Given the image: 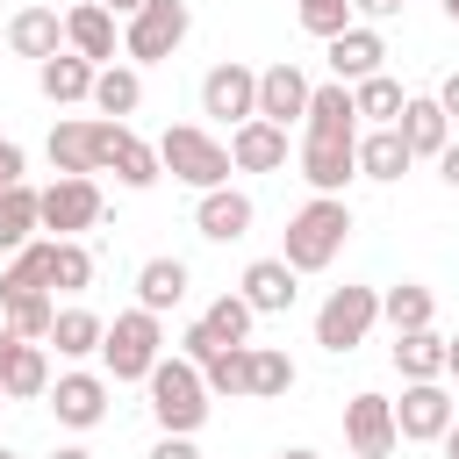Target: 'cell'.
Segmentation results:
<instances>
[{
	"mask_svg": "<svg viewBox=\"0 0 459 459\" xmlns=\"http://www.w3.org/2000/svg\"><path fill=\"white\" fill-rule=\"evenodd\" d=\"M301 179L316 194H344V179L359 172V108H351V86L330 79V86H308V115H301Z\"/></svg>",
	"mask_w": 459,
	"mask_h": 459,
	"instance_id": "6da1fadb",
	"label": "cell"
},
{
	"mask_svg": "<svg viewBox=\"0 0 459 459\" xmlns=\"http://www.w3.org/2000/svg\"><path fill=\"white\" fill-rule=\"evenodd\" d=\"M344 237H351V208H344V194H316L294 222H287V265L294 273H323L337 251H344Z\"/></svg>",
	"mask_w": 459,
	"mask_h": 459,
	"instance_id": "7a4b0ae2",
	"label": "cell"
},
{
	"mask_svg": "<svg viewBox=\"0 0 459 459\" xmlns=\"http://www.w3.org/2000/svg\"><path fill=\"white\" fill-rule=\"evenodd\" d=\"M143 387H151V416H158V430L194 437V430L208 423V387H201V366H194V359H158V366L143 373Z\"/></svg>",
	"mask_w": 459,
	"mask_h": 459,
	"instance_id": "3957f363",
	"label": "cell"
},
{
	"mask_svg": "<svg viewBox=\"0 0 459 459\" xmlns=\"http://www.w3.org/2000/svg\"><path fill=\"white\" fill-rule=\"evenodd\" d=\"M158 172H172V179H186V186H230V143H215L208 129H194V122H179V129H165L158 136Z\"/></svg>",
	"mask_w": 459,
	"mask_h": 459,
	"instance_id": "277c9868",
	"label": "cell"
},
{
	"mask_svg": "<svg viewBox=\"0 0 459 459\" xmlns=\"http://www.w3.org/2000/svg\"><path fill=\"white\" fill-rule=\"evenodd\" d=\"M100 359H108V373H115V380H143V373L165 359V323H158L151 308L115 316V323L100 330Z\"/></svg>",
	"mask_w": 459,
	"mask_h": 459,
	"instance_id": "5b68a950",
	"label": "cell"
},
{
	"mask_svg": "<svg viewBox=\"0 0 459 459\" xmlns=\"http://www.w3.org/2000/svg\"><path fill=\"white\" fill-rule=\"evenodd\" d=\"M373 323H380V294H373V287H330V301L316 308V344L344 359V351L366 344Z\"/></svg>",
	"mask_w": 459,
	"mask_h": 459,
	"instance_id": "8992f818",
	"label": "cell"
},
{
	"mask_svg": "<svg viewBox=\"0 0 459 459\" xmlns=\"http://www.w3.org/2000/svg\"><path fill=\"white\" fill-rule=\"evenodd\" d=\"M100 222V186L93 172H57L43 194H36V230H57V237H79Z\"/></svg>",
	"mask_w": 459,
	"mask_h": 459,
	"instance_id": "52a82bcc",
	"label": "cell"
},
{
	"mask_svg": "<svg viewBox=\"0 0 459 459\" xmlns=\"http://www.w3.org/2000/svg\"><path fill=\"white\" fill-rule=\"evenodd\" d=\"M186 29H194L186 0H143V7L129 14V29H122V50H129L136 65H158V57H172V50L186 43Z\"/></svg>",
	"mask_w": 459,
	"mask_h": 459,
	"instance_id": "ba28073f",
	"label": "cell"
},
{
	"mask_svg": "<svg viewBox=\"0 0 459 459\" xmlns=\"http://www.w3.org/2000/svg\"><path fill=\"white\" fill-rule=\"evenodd\" d=\"M445 423H452V394H445V380H409L402 402H394V437L430 445V437H445Z\"/></svg>",
	"mask_w": 459,
	"mask_h": 459,
	"instance_id": "9c48e42d",
	"label": "cell"
},
{
	"mask_svg": "<svg viewBox=\"0 0 459 459\" xmlns=\"http://www.w3.org/2000/svg\"><path fill=\"white\" fill-rule=\"evenodd\" d=\"M201 115H215V122H251L258 115V72L251 65H215L208 79H201Z\"/></svg>",
	"mask_w": 459,
	"mask_h": 459,
	"instance_id": "30bf717a",
	"label": "cell"
},
{
	"mask_svg": "<svg viewBox=\"0 0 459 459\" xmlns=\"http://www.w3.org/2000/svg\"><path fill=\"white\" fill-rule=\"evenodd\" d=\"M0 394H7V402H36V394H50V359H43V344L14 337L7 323H0Z\"/></svg>",
	"mask_w": 459,
	"mask_h": 459,
	"instance_id": "8fae6325",
	"label": "cell"
},
{
	"mask_svg": "<svg viewBox=\"0 0 459 459\" xmlns=\"http://www.w3.org/2000/svg\"><path fill=\"white\" fill-rule=\"evenodd\" d=\"M344 437L359 459H387L394 452V402L387 394H351L344 402Z\"/></svg>",
	"mask_w": 459,
	"mask_h": 459,
	"instance_id": "7c38bea8",
	"label": "cell"
},
{
	"mask_svg": "<svg viewBox=\"0 0 459 459\" xmlns=\"http://www.w3.org/2000/svg\"><path fill=\"white\" fill-rule=\"evenodd\" d=\"M108 136H115L108 115H100V122H57V129H50V165H57V172H100Z\"/></svg>",
	"mask_w": 459,
	"mask_h": 459,
	"instance_id": "4fadbf2b",
	"label": "cell"
},
{
	"mask_svg": "<svg viewBox=\"0 0 459 459\" xmlns=\"http://www.w3.org/2000/svg\"><path fill=\"white\" fill-rule=\"evenodd\" d=\"M230 165H237V172H280V165H287V129L265 122V115L237 122V136H230Z\"/></svg>",
	"mask_w": 459,
	"mask_h": 459,
	"instance_id": "5bb4252c",
	"label": "cell"
},
{
	"mask_svg": "<svg viewBox=\"0 0 459 459\" xmlns=\"http://www.w3.org/2000/svg\"><path fill=\"white\" fill-rule=\"evenodd\" d=\"M251 194H237V186H208L201 194V208H194V230L208 237V244H237L244 230H251Z\"/></svg>",
	"mask_w": 459,
	"mask_h": 459,
	"instance_id": "9a60e30c",
	"label": "cell"
},
{
	"mask_svg": "<svg viewBox=\"0 0 459 459\" xmlns=\"http://www.w3.org/2000/svg\"><path fill=\"white\" fill-rule=\"evenodd\" d=\"M50 409H57L65 430H93V423L108 416V380H100V373H65V380L50 387Z\"/></svg>",
	"mask_w": 459,
	"mask_h": 459,
	"instance_id": "2e32d148",
	"label": "cell"
},
{
	"mask_svg": "<svg viewBox=\"0 0 459 459\" xmlns=\"http://www.w3.org/2000/svg\"><path fill=\"white\" fill-rule=\"evenodd\" d=\"M380 65H387V43H380V29H359V22H351V29H337V36H330V72H337L344 86L373 79Z\"/></svg>",
	"mask_w": 459,
	"mask_h": 459,
	"instance_id": "e0dca14e",
	"label": "cell"
},
{
	"mask_svg": "<svg viewBox=\"0 0 459 459\" xmlns=\"http://www.w3.org/2000/svg\"><path fill=\"white\" fill-rule=\"evenodd\" d=\"M100 172H115L122 186H158V143H143L129 122H115V136H108V158H100Z\"/></svg>",
	"mask_w": 459,
	"mask_h": 459,
	"instance_id": "ac0fdd59",
	"label": "cell"
},
{
	"mask_svg": "<svg viewBox=\"0 0 459 459\" xmlns=\"http://www.w3.org/2000/svg\"><path fill=\"white\" fill-rule=\"evenodd\" d=\"M237 294L251 301V316H280V308H294L301 287H294V265H287V258H251Z\"/></svg>",
	"mask_w": 459,
	"mask_h": 459,
	"instance_id": "d6986e66",
	"label": "cell"
},
{
	"mask_svg": "<svg viewBox=\"0 0 459 459\" xmlns=\"http://www.w3.org/2000/svg\"><path fill=\"white\" fill-rule=\"evenodd\" d=\"M258 115L280 122V129L301 122V115H308V79H301L294 65H265V72H258Z\"/></svg>",
	"mask_w": 459,
	"mask_h": 459,
	"instance_id": "ffe728a7",
	"label": "cell"
},
{
	"mask_svg": "<svg viewBox=\"0 0 459 459\" xmlns=\"http://www.w3.org/2000/svg\"><path fill=\"white\" fill-rule=\"evenodd\" d=\"M394 129H402L409 158H437V151L452 143V122H445V108H437V93H430V100H402Z\"/></svg>",
	"mask_w": 459,
	"mask_h": 459,
	"instance_id": "44dd1931",
	"label": "cell"
},
{
	"mask_svg": "<svg viewBox=\"0 0 459 459\" xmlns=\"http://www.w3.org/2000/svg\"><path fill=\"white\" fill-rule=\"evenodd\" d=\"M65 43H72L86 65H108V57H115V14H108L100 0L72 7V14H65Z\"/></svg>",
	"mask_w": 459,
	"mask_h": 459,
	"instance_id": "7402d4cb",
	"label": "cell"
},
{
	"mask_svg": "<svg viewBox=\"0 0 459 459\" xmlns=\"http://www.w3.org/2000/svg\"><path fill=\"white\" fill-rule=\"evenodd\" d=\"M179 301H186V265H179V258H143V265H136V308L165 316V308H179Z\"/></svg>",
	"mask_w": 459,
	"mask_h": 459,
	"instance_id": "603a6c76",
	"label": "cell"
},
{
	"mask_svg": "<svg viewBox=\"0 0 459 459\" xmlns=\"http://www.w3.org/2000/svg\"><path fill=\"white\" fill-rule=\"evenodd\" d=\"M7 43L22 50V57H57V43H65V22H57V7H22L14 22H7Z\"/></svg>",
	"mask_w": 459,
	"mask_h": 459,
	"instance_id": "cb8c5ba5",
	"label": "cell"
},
{
	"mask_svg": "<svg viewBox=\"0 0 459 459\" xmlns=\"http://www.w3.org/2000/svg\"><path fill=\"white\" fill-rule=\"evenodd\" d=\"M108 122H122V115H136L143 108V79L129 72V65H93V93H86Z\"/></svg>",
	"mask_w": 459,
	"mask_h": 459,
	"instance_id": "d4e9b609",
	"label": "cell"
},
{
	"mask_svg": "<svg viewBox=\"0 0 459 459\" xmlns=\"http://www.w3.org/2000/svg\"><path fill=\"white\" fill-rule=\"evenodd\" d=\"M394 366L402 380H445V337L423 323V330H394Z\"/></svg>",
	"mask_w": 459,
	"mask_h": 459,
	"instance_id": "484cf974",
	"label": "cell"
},
{
	"mask_svg": "<svg viewBox=\"0 0 459 459\" xmlns=\"http://www.w3.org/2000/svg\"><path fill=\"white\" fill-rule=\"evenodd\" d=\"M36 79H43V93H50L57 108H72V100H86V93H93V65H86L79 50L43 57V65H36Z\"/></svg>",
	"mask_w": 459,
	"mask_h": 459,
	"instance_id": "4316f807",
	"label": "cell"
},
{
	"mask_svg": "<svg viewBox=\"0 0 459 459\" xmlns=\"http://www.w3.org/2000/svg\"><path fill=\"white\" fill-rule=\"evenodd\" d=\"M409 165H416V158H409V143H402V129H394V122L359 136V172H366V179H402Z\"/></svg>",
	"mask_w": 459,
	"mask_h": 459,
	"instance_id": "83f0119b",
	"label": "cell"
},
{
	"mask_svg": "<svg viewBox=\"0 0 459 459\" xmlns=\"http://www.w3.org/2000/svg\"><path fill=\"white\" fill-rule=\"evenodd\" d=\"M100 330H108V323H100L93 308H57L43 344H57V359H86V351H100Z\"/></svg>",
	"mask_w": 459,
	"mask_h": 459,
	"instance_id": "f1b7e54d",
	"label": "cell"
},
{
	"mask_svg": "<svg viewBox=\"0 0 459 459\" xmlns=\"http://www.w3.org/2000/svg\"><path fill=\"white\" fill-rule=\"evenodd\" d=\"M29 237H36V186L14 179V186H0V251L14 258Z\"/></svg>",
	"mask_w": 459,
	"mask_h": 459,
	"instance_id": "f546056e",
	"label": "cell"
},
{
	"mask_svg": "<svg viewBox=\"0 0 459 459\" xmlns=\"http://www.w3.org/2000/svg\"><path fill=\"white\" fill-rule=\"evenodd\" d=\"M7 294H50V237H43V244L29 237V244L14 251V265L0 273V301H7Z\"/></svg>",
	"mask_w": 459,
	"mask_h": 459,
	"instance_id": "4dcf8cb0",
	"label": "cell"
},
{
	"mask_svg": "<svg viewBox=\"0 0 459 459\" xmlns=\"http://www.w3.org/2000/svg\"><path fill=\"white\" fill-rule=\"evenodd\" d=\"M50 287L57 294H86L93 287V251L79 237H50Z\"/></svg>",
	"mask_w": 459,
	"mask_h": 459,
	"instance_id": "1f68e13d",
	"label": "cell"
},
{
	"mask_svg": "<svg viewBox=\"0 0 459 459\" xmlns=\"http://www.w3.org/2000/svg\"><path fill=\"white\" fill-rule=\"evenodd\" d=\"M287 387H294V359H287V351H273V344H251L244 394H251V402H273V394H287Z\"/></svg>",
	"mask_w": 459,
	"mask_h": 459,
	"instance_id": "d6a6232c",
	"label": "cell"
},
{
	"mask_svg": "<svg viewBox=\"0 0 459 459\" xmlns=\"http://www.w3.org/2000/svg\"><path fill=\"white\" fill-rule=\"evenodd\" d=\"M402 100H409V93H402L387 72H373V79H359V86H351V108H359V122H373V129H387V122L402 115Z\"/></svg>",
	"mask_w": 459,
	"mask_h": 459,
	"instance_id": "836d02e7",
	"label": "cell"
},
{
	"mask_svg": "<svg viewBox=\"0 0 459 459\" xmlns=\"http://www.w3.org/2000/svg\"><path fill=\"white\" fill-rule=\"evenodd\" d=\"M50 316H57V301H50V294H7V301H0V323H7L14 337H29V344H43V337H50Z\"/></svg>",
	"mask_w": 459,
	"mask_h": 459,
	"instance_id": "e575fe53",
	"label": "cell"
},
{
	"mask_svg": "<svg viewBox=\"0 0 459 459\" xmlns=\"http://www.w3.org/2000/svg\"><path fill=\"white\" fill-rule=\"evenodd\" d=\"M244 373H251V344H222L201 359V387L208 394H244Z\"/></svg>",
	"mask_w": 459,
	"mask_h": 459,
	"instance_id": "d590c367",
	"label": "cell"
},
{
	"mask_svg": "<svg viewBox=\"0 0 459 459\" xmlns=\"http://www.w3.org/2000/svg\"><path fill=\"white\" fill-rule=\"evenodd\" d=\"M430 308H437V301H430V287H416V280H402V287H387V294H380V316H387L394 330H423V323H430Z\"/></svg>",
	"mask_w": 459,
	"mask_h": 459,
	"instance_id": "8d00e7d4",
	"label": "cell"
},
{
	"mask_svg": "<svg viewBox=\"0 0 459 459\" xmlns=\"http://www.w3.org/2000/svg\"><path fill=\"white\" fill-rule=\"evenodd\" d=\"M201 323H208L222 344H244V337H251V301H244V294H215Z\"/></svg>",
	"mask_w": 459,
	"mask_h": 459,
	"instance_id": "74e56055",
	"label": "cell"
},
{
	"mask_svg": "<svg viewBox=\"0 0 459 459\" xmlns=\"http://www.w3.org/2000/svg\"><path fill=\"white\" fill-rule=\"evenodd\" d=\"M301 29L330 43L337 29H351V0H301Z\"/></svg>",
	"mask_w": 459,
	"mask_h": 459,
	"instance_id": "f35d334b",
	"label": "cell"
},
{
	"mask_svg": "<svg viewBox=\"0 0 459 459\" xmlns=\"http://www.w3.org/2000/svg\"><path fill=\"white\" fill-rule=\"evenodd\" d=\"M208 351H222V337H215L208 323H186V330H179V359H194V366H201Z\"/></svg>",
	"mask_w": 459,
	"mask_h": 459,
	"instance_id": "ab89813d",
	"label": "cell"
},
{
	"mask_svg": "<svg viewBox=\"0 0 459 459\" xmlns=\"http://www.w3.org/2000/svg\"><path fill=\"white\" fill-rule=\"evenodd\" d=\"M151 459H201V452H194V437H172V430H165V437H158V452H151Z\"/></svg>",
	"mask_w": 459,
	"mask_h": 459,
	"instance_id": "60d3db41",
	"label": "cell"
},
{
	"mask_svg": "<svg viewBox=\"0 0 459 459\" xmlns=\"http://www.w3.org/2000/svg\"><path fill=\"white\" fill-rule=\"evenodd\" d=\"M351 14H366V22H387V14H402V0H351Z\"/></svg>",
	"mask_w": 459,
	"mask_h": 459,
	"instance_id": "b9f144b4",
	"label": "cell"
},
{
	"mask_svg": "<svg viewBox=\"0 0 459 459\" xmlns=\"http://www.w3.org/2000/svg\"><path fill=\"white\" fill-rule=\"evenodd\" d=\"M22 179V143H0V186Z\"/></svg>",
	"mask_w": 459,
	"mask_h": 459,
	"instance_id": "7bdbcfd3",
	"label": "cell"
},
{
	"mask_svg": "<svg viewBox=\"0 0 459 459\" xmlns=\"http://www.w3.org/2000/svg\"><path fill=\"white\" fill-rule=\"evenodd\" d=\"M437 108H445V122H459V72L437 86Z\"/></svg>",
	"mask_w": 459,
	"mask_h": 459,
	"instance_id": "ee69618b",
	"label": "cell"
},
{
	"mask_svg": "<svg viewBox=\"0 0 459 459\" xmlns=\"http://www.w3.org/2000/svg\"><path fill=\"white\" fill-rule=\"evenodd\" d=\"M437 172H445V186H459V143H445V151H437Z\"/></svg>",
	"mask_w": 459,
	"mask_h": 459,
	"instance_id": "f6af8a7d",
	"label": "cell"
},
{
	"mask_svg": "<svg viewBox=\"0 0 459 459\" xmlns=\"http://www.w3.org/2000/svg\"><path fill=\"white\" fill-rule=\"evenodd\" d=\"M437 445H445V459H459V416L445 423V437H437Z\"/></svg>",
	"mask_w": 459,
	"mask_h": 459,
	"instance_id": "bcb514c9",
	"label": "cell"
},
{
	"mask_svg": "<svg viewBox=\"0 0 459 459\" xmlns=\"http://www.w3.org/2000/svg\"><path fill=\"white\" fill-rule=\"evenodd\" d=\"M445 380H459V337H445Z\"/></svg>",
	"mask_w": 459,
	"mask_h": 459,
	"instance_id": "7dc6e473",
	"label": "cell"
},
{
	"mask_svg": "<svg viewBox=\"0 0 459 459\" xmlns=\"http://www.w3.org/2000/svg\"><path fill=\"white\" fill-rule=\"evenodd\" d=\"M100 7H108V14H136L143 0H100Z\"/></svg>",
	"mask_w": 459,
	"mask_h": 459,
	"instance_id": "c3c4849f",
	"label": "cell"
},
{
	"mask_svg": "<svg viewBox=\"0 0 459 459\" xmlns=\"http://www.w3.org/2000/svg\"><path fill=\"white\" fill-rule=\"evenodd\" d=\"M50 459H93V452H79V445H65V452H50Z\"/></svg>",
	"mask_w": 459,
	"mask_h": 459,
	"instance_id": "681fc988",
	"label": "cell"
},
{
	"mask_svg": "<svg viewBox=\"0 0 459 459\" xmlns=\"http://www.w3.org/2000/svg\"><path fill=\"white\" fill-rule=\"evenodd\" d=\"M280 459H316V452H308V445H294V452H280Z\"/></svg>",
	"mask_w": 459,
	"mask_h": 459,
	"instance_id": "f907efd6",
	"label": "cell"
},
{
	"mask_svg": "<svg viewBox=\"0 0 459 459\" xmlns=\"http://www.w3.org/2000/svg\"><path fill=\"white\" fill-rule=\"evenodd\" d=\"M445 14H452V22H459V0H445Z\"/></svg>",
	"mask_w": 459,
	"mask_h": 459,
	"instance_id": "816d5d0a",
	"label": "cell"
},
{
	"mask_svg": "<svg viewBox=\"0 0 459 459\" xmlns=\"http://www.w3.org/2000/svg\"><path fill=\"white\" fill-rule=\"evenodd\" d=\"M0 459H14V452H7V445H0Z\"/></svg>",
	"mask_w": 459,
	"mask_h": 459,
	"instance_id": "f5cc1de1",
	"label": "cell"
},
{
	"mask_svg": "<svg viewBox=\"0 0 459 459\" xmlns=\"http://www.w3.org/2000/svg\"><path fill=\"white\" fill-rule=\"evenodd\" d=\"M0 409H7V394H0Z\"/></svg>",
	"mask_w": 459,
	"mask_h": 459,
	"instance_id": "db71d44e",
	"label": "cell"
}]
</instances>
